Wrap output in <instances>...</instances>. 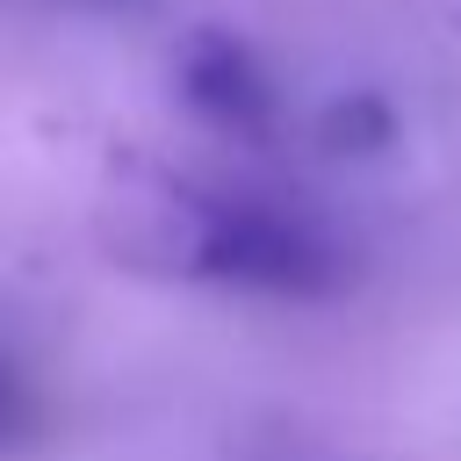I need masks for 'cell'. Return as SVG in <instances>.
<instances>
[{
    "label": "cell",
    "instance_id": "cell-1",
    "mask_svg": "<svg viewBox=\"0 0 461 461\" xmlns=\"http://www.w3.org/2000/svg\"><path fill=\"white\" fill-rule=\"evenodd\" d=\"M137 223L122 230V252L187 274V281H216V288H245V295H331L346 281V245L295 202L274 194H216V187H158L130 202Z\"/></svg>",
    "mask_w": 461,
    "mask_h": 461
},
{
    "label": "cell",
    "instance_id": "cell-2",
    "mask_svg": "<svg viewBox=\"0 0 461 461\" xmlns=\"http://www.w3.org/2000/svg\"><path fill=\"white\" fill-rule=\"evenodd\" d=\"M180 94H187L194 115H209L230 137H267L274 130V86H267V72L252 65L245 43H230L216 29L180 50Z\"/></svg>",
    "mask_w": 461,
    "mask_h": 461
}]
</instances>
